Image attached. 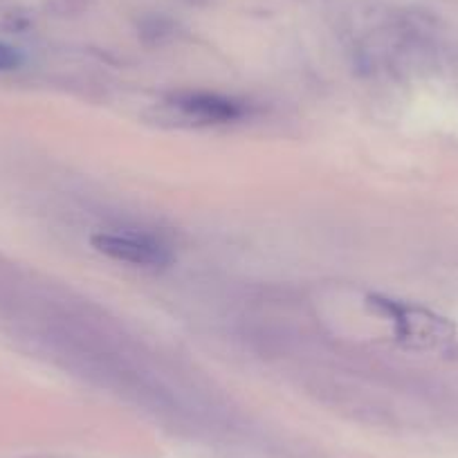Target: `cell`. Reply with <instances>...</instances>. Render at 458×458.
I'll use <instances>...</instances> for the list:
<instances>
[{
    "mask_svg": "<svg viewBox=\"0 0 458 458\" xmlns=\"http://www.w3.org/2000/svg\"><path fill=\"white\" fill-rule=\"evenodd\" d=\"M95 248L106 257L114 261L133 263V266L156 267L169 261V254L156 241H148L144 236L131 234H99L92 239Z\"/></svg>",
    "mask_w": 458,
    "mask_h": 458,
    "instance_id": "cell-1",
    "label": "cell"
},
{
    "mask_svg": "<svg viewBox=\"0 0 458 458\" xmlns=\"http://www.w3.org/2000/svg\"><path fill=\"white\" fill-rule=\"evenodd\" d=\"M23 64V56L16 47L7 46V43L0 41V72H10V70H16Z\"/></svg>",
    "mask_w": 458,
    "mask_h": 458,
    "instance_id": "cell-2",
    "label": "cell"
}]
</instances>
